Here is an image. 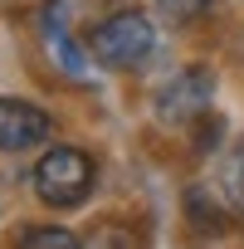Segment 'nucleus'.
Returning a JSON list of instances; mask_svg holds the SVG:
<instances>
[{
	"label": "nucleus",
	"instance_id": "1",
	"mask_svg": "<svg viewBox=\"0 0 244 249\" xmlns=\"http://www.w3.org/2000/svg\"><path fill=\"white\" fill-rule=\"evenodd\" d=\"M30 186L49 210H78L98 186V166H93V157L83 147H49L35 161Z\"/></svg>",
	"mask_w": 244,
	"mask_h": 249
},
{
	"label": "nucleus",
	"instance_id": "2",
	"mask_svg": "<svg viewBox=\"0 0 244 249\" xmlns=\"http://www.w3.org/2000/svg\"><path fill=\"white\" fill-rule=\"evenodd\" d=\"M83 44H88L93 64H103V69H137L152 54L157 30H152V15H142V10H112L107 20H98L83 35Z\"/></svg>",
	"mask_w": 244,
	"mask_h": 249
},
{
	"label": "nucleus",
	"instance_id": "3",
	"mask_svg": "<svg viewBox=\"0 0 244 249\" xmlns=\"http://www.w3.org/2000/svg\"><path fill=\"white\" fill-rule=\"evenodd\" d=\"M215 103V69L210 64H186L161 93H157V122L166 127H191L200 112Z\"/></svg>",
	"mask_w": 244,
	"mask_h": 249
},
{
	"label": "nucleus",
	"instance_id": "4",
	"mask_svg": "<svg viewBox=\"0 0 244 249\" xmlns=\"http://www.w3.org/2000/svg\"><path fill=\"white\" fill-rule=\"evenodd\" d=\"M54 122L39 103L30 98H0V152H30L39 142H49Z\"/></svg>",
	"mask_w": 244,
	"mask_h": 249
},
{
	"label": "nucleus",
	"instance_id": "5",
	"mask_svg": "<svg viewBox=\"0 0 244 249\" xmlns=\"http://www.w3.org/2000/svg\"><path fill=\"white\" fill-rule=\"evenodd\" d=\"M44 49H49V59H54V69L64 73V78H73V83H83L88 78V64H93V54H88V44H78L64 25H59V5H49L44 10Z\"/></svg>",
	"mask_w": 244,
	"mask_h": 249
},
{
	"label": "nucleus",
	"instance_id": "6",
	"mask_svg": "<svg viewBox=\"0 0 244 249\" xmlns=\"http://www.w3.org/2000/svg\"><path fill=\"white\" fill-rule=\"evenodd\" d=\"M225 205H229V200H225L220 191L210 196V186H191V191H186V220H191L200 234H220V230L229 225V220H225Z\"/></svg>",
	"mask_w": 244,
	"mask_h": 249
},
{
	"label": "nucleus",
	"instance_id": "7",
	"mask_svg": "<svg viewBox=\"0 0 244 249\" xmlns=\"http://www.w3.org/2000/svg\"><path fill=\"white\" fill-rule=\"evenodd\" d=\"M220 196L229 200L234 215H244V147H234L220 166Z\"/></svg>",
	"mask_w": 244,
	"mask_h": 249
},
{
	"label": "nucleus",
	"instance_id": "8",
	"mask_svg": "<svg viewBox=\"0 0 244 249\" xmlns=\"http://www.w3.org/2000/svg\"><path fill=\"white\" fill-rule=\"evenodd\" d=\"M210 5H215V0H157V15H161V20H171L176 30H186V25L205 20V15H210Z\"/></svg>",
	"mask_w": 244,
	"mask_h": 249
},
{
	"label": "nucleus",
	"instance_id": "9",
	"mask_svg": "<svg viewBox=\"0 0 244 249\" xmlns=\"http://www.w3.org/2000/svg\"><path fill=\"white\" fill-rule=\"evenodd\" d=\"M15 244H20V249H54V244H59V249H73L78 234H69V230H59V225H44V230H25Z\"/></svg>",
	"mask_w": 244,
	"mask_h": 249
},
{
	"label": "nucleus",
	"instance_id": "10",
	"mask_svg": "<svg viewBox=\"0 0 244 249\" xmlns=\"http://www.w3.org/2000/svg\"><path fill=\"white\" fill-rule=\"evenodd\" d=\"M220 132H225V117H220V112H200V117L191 122V142H195V152H215Z\"/></svg>",
	"mask_w": 244,
	"mask_h": 249
}]
</instances>
